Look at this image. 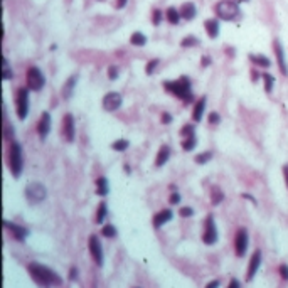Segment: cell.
Returning a JSON list of instances; mask_svg holds the SVG:
<instances>
[{
  "label": "cell",
  "mask_w": 288,
  "mask_h": 288,
  "mask_svg": "<svg viewBox=\"0 0 288 288\" xmlns=\"http://www.w3.org/2000/svg\"><path fill=\"white\" fill-rule=\"evenodd\" d=\"M27 272L30 278L42 288H52V287H61L63 285V278L59 277V273H56L54 270L37 261H30L27 265Z\"/></svg>",
  "instance_id": "1"
},
{
  "label": "cell",
  "mask_w": 288,
  "mask_h": 288,
  "mask_svg": "<svg viewBox=\"0 0 288 288\" xmlns=\"http://www.w3.org/2000/svg\"><path fill=\"white\" fill-rule=\"evenodd\" d=\"M163 88H165V91H169L170 95L182 100L184 103H192L194 101L192 90H190V79L187 76H180L179 79H175V81H165L163 83Z\"/></svg>",
  "instance_id": "2"
},
{
  "label": "cell",
  "mask_w": 288,
  "mask_h": 288,
  "mask_svg": "<svg viewBox=\"0 0 288 288\" xmlns=\"http://www.w3.org/2000/svg\"><path fill=\"white\" fill-rule=\"evenodd\" d=\"M214 12L218 19L228 22H238L243 17L239 3L234 2V0H219L214 5Z\"/></svg>",
  "instance_id": "3"
},
{
  "label": "cell",
  "mask_w": 288,
  "mask_h": 288,
  "mask_svg": "<svg viewBox=\"0 0 288 288\" xmlns=\"http://www.w3.org/2000/svg\"><path fill=\"white\" fill-rule=\"evenodd\" d=\"M8 169L15 179H19L22 170H24V153H22L19 142H12L10 150H8Z\"/></svg>",
  "instance_id": "4"
},
{
  "label": "cell",
  "mask_w": 288,
  "mask_h": 288,
  "mask_svg": "<svg viewBox=\"0 0 288 288\" xmlns=\"http://www.w3.org/2000/svg\"><path fill=\"white\" fill-rule=\"evenodd\" d=\"M24 194H25V199L29 201V204L35 206V204H41L42 201H46L47 189L42 182H30L25 185Z\"/></svg>",
  "instance_id": "5"
},
{
  "label": "cell",
  "mask_w": 288,
  "mask_h": 288,
  "mask_svg": "<svg viewBox=\"0 0 288 288\" xmlns=\"http://www.w3.org/2000/svg\"><path fill=\"white\" fill-rule=\"evenodd\" d=\"M25 81H27V88L30 91H41L46 85V76L37 66H30L25 74Z\"/></svg>",
  "instance_id": "6"
},
{
  "label": "cell",
  "mask_w": 288,
  "mask_h": 288,
  "mask_svg": "<svg viewBox=\"0 0 288 288\" xmlns=\"http://www.w3.org/2000/svg\"><path fill=\"white\" fill-rule=\"evenodd\" d=\"M29 88H19L15 95V110L19 120H25L29 115Z\"/></svg>",
  "instance_id": "7"
},
{
  "label": "cell",
  "mask_w": 288,
  "mask_h": 288,
  "mask_svg": "<svg viewBox=\"0 0 288 288\" xmlns=\"http://www.w3.org/2000/svg\"><path fill=\"white\" fill-rule=\"evenodd\" d=\"M202 241L206 243L207 246L216 245L218 241V228H216L214 223V216L207 214L206 221H204V233H202Z\"/></svg>",
  "instance_id": "8"
},
{
  "label": "cell",
  "mask_w": 288,
  "mask_h": 288,
  "mask_svg": "<svg viewBox=\"0 0 288 288\" xmlns=\"http://www.w3.org/2000/svg\"><path fill=\"white\" fill-rule=\"evenodd\" d=\"M88 250H90L93 261H95L98 267H103V263H105L103 246H101V241L96 234H91L90 239H88Z\"/></svg>",
  "instance_id": "9"
},
{
  "label": "cell",
  "mask_w": 288,
  "mask_h": 288,
  "mask_svg": "<svg viewBox=\"0 0 288 288\" xmlns=\"http://www.w3.org/2000/svg\"><path fill=\"white\" fill-rule=\"evenodd\" d=\"M250 246V234H248L246 228H239L236 231V238H234V251H236L238 258H243Z\"/></svg>",
  "instance_id": "10"
},
{
  "label": "cell",
  "mask_w": 288,
  "mask_h": 288,
  "mask_svg": "<svg viewBox=\"0 0 288 288\" xmlns=\"http://www.w3.org/2000/svg\"><path fill=\"white\" fill-rule=\"evenodd\" d=\"M122 103H123V96L120 95V93H117V91H110V93H106V95L103 96V108L106 110V112H110V113H113V112H117V110H120Z\"/></svg>",
  "instance_id": "11"
},
{
  "label": "cell",
  "mask_w": 288,
  "mask_h": 288,
  "mask_svg": "<svg viewBox=\"0 0 288 288\" xmlns=\"http://www.w3.org/2000/svg\"><path fill=\"white\" fill-rule=\"evenodd\" d=\"M63 135H64V140L73 144L74 142V137H76V123H74V117L71 113L64 115L63 118Z\"/></svg>",
  "instance_id": "12"
},
{
  "label": "cell",
  "mask_w": 288,
  "mask_h": 288,
  "mask_svg": "<svg viewBox=\"0 0 288 288\" xmlns=\"http://www.w3.org/2000/svg\"><path fill=\"white\" fill-rule=\"evenodd\" d=\"M273 51H275V56H277V63H278V68H280L283 76H288V64H287V57H285V49H283V44L275 39L273 41Z\"/></svg>",
  "instance_id": "13"
},
{
  "label": "cell",
  "mask_w": 288,
  "mask_h": 288,
  "mask_svg": "<svg viewBox=\"0 0 288 288\" xmlns=\"http://www.w3.org/2000/svg\"><path fill=\"white\" fill-rule=\"evenodd\" d=\"M3 226H5V229L8 233L12 234V238L17 239V241H25V238L29 236V229L27 228H24V226H19V224H15V223H10V221H3Z\"/></svg>",
  "instance_id": "14"
},
{
  "label": "cell",
  "mask_w": 288,
  "mask_h": 288,
  "mask_svg": "<svg viewBox=\"0 0 288 288\" xmlns=\"http://www.w3.org/2000/svg\"><path fill=\"white\" fill-rule=\"evenodd\" d=\"M260 267H261V251L256 250L255 253L251 255L250 265H248V273H246V280L248 282H251L256 277V273H258Z\"/></svg>",
  "instance_id": "15"
},
{
  "label": "cell",
  "mask_w": 288,
  "mask_h": 288,
  "mask_svg": "<svg viewBox=\"0 0 288 288\" xmlns=\"http://www.w3.org/2000/svg\"><path fill=\"white\" fill-rule=\"evenodd\" d=\"M49 132H51V115L47 112H44L41 115V118H39V123H37V134L44 140L47 135H49Z\"/></svg>",
  "instance_id": "16"
},
{
  "label": "cell",
  "mask_w": 288,
  "mask_h": 288,
  "mask_svg": "<svg viewBox=\"0 0 288 288\" xmlns=\"http://www.w3.org/2000/svg\"><path fill=\"white\" fill-rule=\"evenodd\" d=\"M174 218V212H172V209H162L160 212H157V214L153 216V228L155 229H160L163 224H167L169 221Z\"/></svg>",
  "instance_id": "17"
},
{
  "label": "cell",
  "mask_w": 288,
  "mask_h": 288,
  "mask_svg": "<svg viewBox=\"0 0 288 288\" xmlns=\"http://www.w3.org/2000/svg\"><path fill=\"white\" fill-rule=\"evenodd\" d=\"M179 10L184 20H194L197 17V7L194 2H184Z\"/></svg>",
  "instance_id": "18"
},
{
  "label": "cell",
  "mask_w": 288,
  "mask_h": 288,
  "mask_svg": "<svg viewBox=\"0 0 288 288\" xmlns=\"http://www.w3.org/2000/svg\"><path fill=\"white\" fill-rule=\"evenodd\" d=\"M76 83H78V74H73V76H69L68 79H66L63 90H61V95H63L64 100H69L71 96H73L74 88H76Z\"/></svg>",
  "instance_id": "19"
},
{
  "label": "cell",
  "mask_w": 288,
  "mask_h": 288,
  "mask_svg": "<svg viewBox=\"0 0 288 288\" xmlns=\"http://www.w3.org/2000/svg\"><path fill=\"white\" fill-rule=\"evenodd\" d=\"M204 29H206L207 35H209L211 39H218L219 37V20L218 19H207L204 22Z\"/></svg>",
  "instance_id": "20"
},
{
  "label": "cell",
  "mask_w": 288,
  "mask_h": 288,
  "mask_svg": "<svg viewBox=\"0 0 288 288\" xmlns=\"http://www.w3.org/2000/svg\"><path fill=\"white\" fill-rule=\"evenodd\" d=\"M170 158V147L169 145H162L157 152V157H155V167H163Z\"/></svg>",
  "instance_id": "21"
},
{
  "label": "cell",
  "mask_w": 288,
  "mask_h": 288,
  "mask_svg": "<svg viewBox=\"0 0 288 288\" xmlns=\"http://www.w3.org/2000/svg\"><path fill=\"white\" fill-rule=\"evenodd\" d=\"M206 96H202V98H199L196 101V105H194V112H192V120L196 123L202 122V117H204V112H206Z\"/></svg>",
  "instance_id": "22"
},
{
  "label": "cell",
  "mask_w": 288,
  "mask_h": 288,
  "mask_svg": "<svg viewBox=\"0 0 288 288\" xmlns=\"http://www.w3.org/2000/svg\"><path fill=\"white\" fill-rule=\"evenodd\" d=\"M250 61L253 63L256 68H263V69H268L270 66H272V61H270V57H267L265 54H255V52H251L250 56Z\"/></svg>",
  "instance_id": "23"
},
{
  "label": "cell",
  "mask_w": 288,
  "mask_h": 288,
  "mask_svg": "<svg viewBox=\"0 0 288 288\" xmlns=\"http://www.w3.org/2000/svg\"><path fill=\"white\" fill-rule=\"evenodd\" d=\"M165 19L169 20V24L172 25H177L180 22V19H182V15H180V10L175 7H169L165 12Z\"/></svg>",
  "instance_id": "24"
},
{
  "label": "cell",
  "mask_w": 288,
  "mask_h": 288,
  "mask_svg": "<svg viewBox=\"0 0 288 288\" xmlns=\"http://www.w3.org/2000/svg\"><path fill=\"white\" fill-rule=\"evenodd\" d=\"M110 192V185H108V179H106V177H98V179H96V194H98V196H106V194Z\"/></svg>",
  "instance_id": "25"
},
{
  "label": "cell",
  "mask_w": 288,
  "mask_h": 288,
  "mask_svg": "<svg viewBox=\"0 0 288 288\" xmlns=\"http://www.w3.org/2000/svg\"><path fill=\"white\" fill-rule=\"evenodd\" d=\"M197 145V137L196 134H190V135H185L182 137V148L185 152H190V150H194Z\"/></svg>",
  "instance_id": "26"
},
{
  "label": "cell",
  "mask_w": 288,
  "mask_h": 288,
  "mask_svg": "<svg viewBox=\"0 0 288 288\" xmlns=\"http://www.w3.org/2000/svg\"><path fill=\"white\" fill-rule=\"evenodd\" d=\"M130 44L132 46H137V47H144L145 44H147V35H145L144 32H140V30H137V32L132 34Z\"/></svg>",
  "instance_id": "27"
},
{
  "label": "cell",
  "mask_w": 288,
  "mask_h": 288,
  "mask_svg": "<svg viewBox=\"0 0 288 288\" xmlns=\"http://www.w3.org/2000/svg\"><path fill=\"white\" fill-rule=\"evenodd\" d=\"M223 201H224V192L221 190V187L214 185V187L211 189V204L212 206H219Z\"/></svg>",
  "instance_id": "28"
},
{
  "label": "cell",
  "mask_w": 288,
  "mask_h": 288,
  "mask_svg": "<svg viewBox=\"0 0 288 288\" xmlns=\"http://www.w3.org/2000/svg\"><path fill=\"white\" fill-rule=\"evenodd\" d=\"M106 216H108V206H106V202H100L98 211H96V214H95V223L96 224H103Z\"/></svg>",
  "instance_id": "29"
},
{
  "label": "cell",
  "mask_w": 288,
  "mask_h": 288,
  "mask_svg": "<svg viewBox=\"0 0 288 288\" xmlns=\"http://www.w3.org/2000/svg\"><path fill=\"white\" fill-rule=\"evenodd\" d=\"M201 44V41L196 37V35H185V37L180 41V46L184 47V49H187V47H196Z\"/></svg>",
  "instance_id": "30"
},
{
  "label": "cell",
  "mask_w": 288,
  "mask_h": 288,
  "mask_svg": "<svg viewBox=\"0 0 288 288\" xmlns=\"http://www.w3.org/2000/svg\"><path fill=\"white\" fill-rule=\"evenodd\" d=\"M128 147H130V142H128L127 139H118L112 144V148L115 150V152H125Z\"/></svg>",
  "instance_id": "31"
},
{
  "label": "cell",
  "mask_w": 288,
  "mask_h": 288,
  "mask_svg": "<svg viewBox=\"0 0 288 288\" xmlns=\"http://www.w3.org/2000/svg\"><path fill=\"white\" fill-rule=\"evenodd\" d=\"M261 78H263V81H265V91L272 93L273 88H275V76L270 73H263L261 74Z\"/></svg>",
  "instance_id": "32"
},
{
  "label": "cell",
  "mask_w": 288,
  "mask_h": 288,
  "mask_svg": "<svg viewBox=\"0 0 288 288\" xmlns=\"http://www.w3.org/2000/svg\"><path fill=\"white\" fill-rule=\"evenodd\" d=\"M211 158H212V152H209V150H207V152L197 153L196 157H194V162L199 163V165H206V163L209 162Z\"/></svg>",
  "instance_id": "33"
},
{
  "label": "cell",
  "mask_w": 288,
  "mask_h": 288,
  "mask_svg": "<svg viewBox=\"0 0 288 288\" xmlns=\"http://www.w3.org/2000/svg\"><path fill=\"white\" fill-rule=\"evenodd\" d=\"M101 234H103L105 238H117V234H118V231H117V228H115L113 224H106V226H103V229H101Z\"/></svg>",
  "instance_id": "34"
},
{
  "label": "cell",
  "mask_w": 288,
  "mask_h": 288,
  "mask_svg": "<svg viewBox=\"0 0 288 288\" xmlns=\"http://www.w3.org/2000/svg\"><path fill=\"white\" fill-rule=\"evenodd\" d=\"M158 64H160V59H157V57L152 59V61H148L147 66H145V73H147V74H153L155 69L158 68Z\"/></svg>",
  "instance_id": "35"
},
{
  "label": "cell",
  "mask_w": 288,
  "mask_h": 288,
  "mask_svg": "<svg viewBox=\"0 0 288 288\" xmlns=\"http://www.w3.org/2000/svg\"><path fill=\"white\" fill-rule=\"evenodd\" d=\"M162 19H163V14H162L160 8H153V10H152V24L153 25H160Z\"/></svg>",
  "instance_id": "36"
},
{
  "label": "cell",
  "mask_w": 288,
  "mask_h": 288,
  "mask_svg": "<svg viewBox=\"0 0 288 288\" xmlns=\"http://www.w3.org/2000/svg\"><path fill=\"white\" fill-rule=\"evenodd\" d=\"M5 81H8V79H12L14 78V73H12V69H10V64H8V61L7 59H3V76H2Z\"/></svg>",
  "instance_id": "37"
},
{
  "label": "cell",
  "mask_w": 288,
  "mask_h": 288,
  "mask_svg": "<svg viewBox=\"0 0 288 288\" xmlns=\"http://www.w3.org/2000/svg\"><path fill=\"white\" fill-rule=\"evenodd\" d=\"M179 216H180V218H190V216H194V209H192V207H189V206L180 207Z\"/></svg>",
  "instance_id": "38"
},
{
  "label": "cell",
  "mask_w": 288,
  "mask_h": 288,
  "mask_svg": "<svg viewBox=\"0 0 288 288\" xmlns=\"http://www.w3.org/2000/svg\"><path fill=\"white\" fill-rule=\"evenodd\" d=\"M190 134H196V127L194 125H184L182 130H180V137H185V135H190Z\"/></svg>",
  "instance_id": "39"
},
{
  "label": "cell",
  "mask_w": 288,
  "mask_h": 288,
  "mask_svg": "<svg viewBox=\"0 0 288 288\" xmlns=\"http://www.w3.org/2000/svg\"><path fill=\"white\" fill-rule=\"evenodd\" d=\"M118 74H120V71H118L117 66H110V68H108V79L115 81V79L118 78Z\"/></svg>",
  "instance_id": "40"
},
{
  "label": "cell",
  "mask_w": 288,
  "mask_h": 288,
  "mask_svg": "<svg viewBox=\"0 0 288 288\" xmlns=\"http://www.w3.org/2000/svg\"><path fill=\"white\" fill-rule=\"evenodd\" d=\"M221 122V115L218 112H212L209 115V125H219Z\"/></svg>",
  "instance_id": "41"
},
{
  "label": "cell",
  "mask_w": 288,
  "mask_h": 288,
  "mask_svg": "<svg viewBox=\"0 0 288 288\" xmlns=\"http://www.w3.org/2000/svg\"><path fill=\"white\" fill-rule=\"evenodd\" d=\"M278 272H280V277L283 278V280L288 282V265H280Z\"/></svg>",
  "instance_id": "42"
},
{
  "label": "cell",
  "mask_w": 288,
  "mask_h": 288,
  "mask_svg": "<svg viewBox=\"0 0 288 288\" xmlns=\"http://www.w3.org/2000/svg\"><path fill=\"white\" fill-rule=\"evenodd\" d=\"M169 202L172 204V206H174V204H179V202H180V194H179V192H172Z\"/></svg>",
  "instance_id": "43"
},
{
  "label": "cell",
  "mask_w": 288,
  "mask_h": 288,
  "mask_svg": "<svg viewBox=\"0 0 288 288\" xmlns=\"http://www.w3.org/2000/svg\"><path fill=\"white\" fill-rule=\"evenodd\" d=\"M170 122H172V117L167 112H163L162 113V125H170Z\"/></svg>",
  "instance_id": "44"
},
{
  "label": "cell",
  "mask_w": 288,
  "mask_h": 288,
  "mask_svg": "<svg viewBox=\"0 0 288 288\" xmlns=\"http://www.w3.org/2000/svg\"><path fill=\"white\" fill-rule=\"evenodd\" d=\"M69 278H71V280H76V278H78V268L76 267H73L69 270Z\"/></svg>",
  "instance_id": "45"
},
{
  "label": "cell",
  "mask_w": 288,
  "mask_h": 288,
  "mask_svg": "<svg viewBox=\"0 0 288 288\" xmlns=\"http://www.w3.org/2000/svg\"><path fill=\"white\" fill-rule=\"evenodd\" d=\"M228 288H241V283H239V280H236V278H233V280L229 282Z\"/></svg>",
  "instance_id": "46"
},
{
  "label": "cell",
  "mask_w": 288,
  "mask_h": 288,
  "mask_svg": "<svg viewBox=\"0 0 288 288\" xmlns=\"http://www.w3.org/2000/svg\"><path fill=\"white\" fill-rule=\"evenodd\" d=\"M260 76H261V74L258 73V71H256V69H251V81H258V79H260Z\"/></svg>",
  "instance_id": "47"
},
{
  "label": "cell",
  "mask_w": 288,
  "mask_h": 288,
  "mask_svg": "<svg viewBox=\"0 0 288 288\" xmlns=\"http://www.w3.org/2000/svg\"><path fill=\"white\" fill-rule=\"evenodd\" d=\"M283 179H285V184H287V189H288V163L283 165Z\"/></svg>",
  "instance_id": "48"
},
{
  "label": "cell",
  "mask_w": 288,
  "mask_h": 288,
  "mask_svg": "<svg viewBox=\"0 0 288 288\" xmlns=\"http://www.w3.org/2000/svg\"><path fill=\"white\" fill-rule=\"evenodd\" d=\"M209 64H211V57L209 56H204L202 59H201V66L206 68V66H209Z\"/></svg>",
  "instance_id": "49"
},
{
  "label": "cell",
  "mask_w": 288,
  "mask_h": 288,
  "mask_svg": "<svg viewBox=\"0 0 288 288\" xmlns=\"http://www.w3.org/2000/svg\"><path fill=\"white\" fill-rule=\"evenodd\" d=\"M206 288H219V280H212L207 283V287Z\"/></svg>",
  "instance_id": "50"
},
{
  "label": "cell",
  "mask_w": 288,
  "mask_h": 288,
  "mask_svg": "<svg viewBox=\"0 0 288 288\" xmlns=\"http://www.w3.org/2000/svg\"><path fill=\"white\" fill-rule=\"evenodd\" d=\"M127 2L128 0H117V8H123L127 5Z\"/></svg>",
  "instance_id": "51"
},
{
  "label": "cell",
  "mask_w": 288,
  "mask_h": 288,
  "mask_svg": "<svg viewBox=\"0 0 288 288\" xmlns=\"http://www.w3.org/2000/svg\"><path fill=\"white\" fill-rule=\"evenodd\" d=\"M226 52H228V54H231V56H234V49H233V47H228Z\"/></svg>",
  "instance_id": "52"
},
{
  "label": "cell",
  "mask_w": 288,
  "mask_h": 288,
  "mask_svg": "<svg viewBox=\"0 0 288 288\" xmlns=\"http://www.w3.org/2000/svg\"><path fill=\"white\" fill-rule=\"evenodd\" d=\"M234 2H238V3H246V2H250V0H234Z\"/></svg>",
  "instance_id": "53"
},
{
  "label": "cell",
  "mask_w": 288,
  "mask_h": 288,
  "mask_svg": "<svg viewBox=\"0 0 288 288\" xmlns=\"http://www.w3.org/2000/svg\"><path fill=\"white\" fill-rule=\"evenodd\" d=\"M137 288H140V287H137Z\"/></svg>",
  "instance_id": "54"
}]
</instances>
